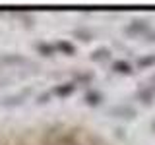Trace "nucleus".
Listing matches in <instances>:
<instances>
[{
    "label": "nucleus",
    "mask_w": 155,
    "mask_h": 145,
    "mask_svg": "<svg viewBox=\"0 0 155 145\" xmlns=\"http://www.w3.org/2000/svg\"><path fill=\"white\" fill-rule=\"evenodd\" d=\"M85 103L89 105V106H95V105H99V103H101V95L97 93V91H89V93L85 95Z\"/></svg>",
    "instance_id": "3"
},
{
    "label": "nucleus",
    "mask_w": 155,
    "mask_h": 145,
    "mask_svg": "<svg viewBox=\"0 0 155 145\" xmlns=\"http://www.w3.org/2000/svg\"><path fill=\"white\" fill-rule=\"evenodd\" d=\"M113 70L116 72V74H132V66H130L128 62H124V60L114 62V64H113Z\"/></svg>",
    "instance_id": "1"
},
{
    "label": "nucleus",
    "mask_w": 155,
    "mask_h": 145,
    "mask_svg": "<svg viewBox=\"0 0 155 145\" xmlns=\"http://www.w3.org/2000/svg\"><path fill=\"white\" fill-rule=\"evenodd\" d=\"M39 52L41 54H47V56H51V54H54V47L52 45H39Z\"/></svg>",
    "instance_id": "5"
},
{
    "label": "nucleus",
    "mask_w": 155,
    "mask_h": 145,
    "mask_svg": "<svg viewBox=\"0 0 155 145\" xmlns=\"http://www.w3.org/2000/svg\"><path fill=\"white\" fill-rule=\"evenodd\" d=\"M147 64H155V56H149V58H145V60L140 62V66H147Z\"/></svg>",
    "instance_id": "7"
},
{
    "label": "nucleus",
    "mask_w": 155,
    "mask_h": 145,
    "mask_svg": "<svg viewBox=\"0 0 155 145\" xmlns=\"http://www.w3.org/2000/svg\"><path fill=\"white\" fill-rule=\"evenodd\" d=\"M72 91H74V83H64V85L54 87V95H58V97H68Z\"/></svg>",
    "instance_id": "2"
},
{
    "label": "nucleus",
    "mask_w": 155,
    "mask_h": 145,
    "mask_svg": "<svg viewBox=\"0 0 155 145\" xmlns=\"http://www.w3.org/2000/svg\"><path fill=\"white\" fill-rule=\"evenodd\" d=\"M109 56V50H107V48H99V50H95L93 54H91V60H103V58H107Z\"/></svg>",
    "instance_id": "4"
},
{
    "label": "nucleus",
    "mask_w": 155,
    "mask_h": 145,
    "mask_svg": "<svg viewBox=\"0 0 155 145\" xmlns=\"http://www.w3.org/2000/svg\"><path fill=\"white\" fill-rule=\"evenodd\" d=\"M58 48H60V50H64L66 54H74V45H70V43H66V41L58 43Z\"/></svg>",
    "instance_id": "6"
}]
</instances>
